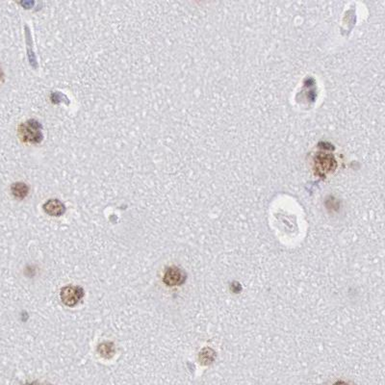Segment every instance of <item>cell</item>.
<instances>
[{"label": "cell", "instance_id": "1", "mask_svg": "<svg viewBox=\"0 0 385 385\" xmlns=\"http://www.w3.org/2000/svg\"><path fill=\"white\" fill-rule=\"evenodd\" d=\"M17 134L19 139L27 144H39L43 139L41 124L36 120H29L20 123Z\"/></svg>", "mask_w": 385, "mask_h": 385}, {"label": "cell", "instance_id": "2", "mask_svg": "<svg viewBox=\"0 0 385 385\" xmlns=\"http://www.w3.org/2000/svg\"><path fill=\"white\" fill-rule=\"evenodd\" d=\"M60 297L61 301L65 306L73 307L76 306L84 297V290L80 286L66 285L61 289Z\"/></svg>", "mask_w": 385, "mask_h": 385}, {"label": "cell", "instance_id": "3", "mask_svg": "<svg viewBox=\"0 0 385 385\" xmlns=\"http://www.w3.org/2000/svg\"><path fill=\"white\" fill-rule=\"evenodd\" d=\"M186 279V276L182 270L177 267H170L167 269L163 281L168 286L181 285Z\"/></svg>", "mask_w": 385, "mask_h": 385}, {"label": "cell", "instance_id": "4", "mask_svg": "<svg viewBox=\"0 0 385 385\" xmlns=\"http://www.w3.org/2000/svg\"><path fill=\"white\" fill-rule=\"evenodd\" d=\"M44 212L52 217H60L66 212L65 204L59 199H48L42 206Z\"/></svg>", "mask_w": 385, "mask_h": 385}, {"label": "cell", "instance_id": "5", "mask_svg": "<svg viewBox=\"0 0 385 385\" xmlns=\"http://www.w3.org/2000/svg\"><path fill=\"white\" fill-rule=\"evenodd\" d=\"M97 352L103 359H112L115 356V344L111 341L103 342L97 347Z\"/></svg>", "mask_w": 385, "mask_h": 385}, {"label": "cell", "instance_id": "6", "mask_svg": "<svg viewBox=\"0 0 385 385\" xmlns=\"http://www.w3.org/2000/svg\"><path fill=\"white\" fill-rule=\"evenodd\" d=\"M11 192L15 199L21 200L26 198L29 193V187L23 182H15L11 186Z\"/></svg>", "mask_w": 385, "mask_h": 385}, {"label": "cell", "instance_id": "7", "mask_svg": "<svg viewBox=\"0 0 385 385\" xmlns=\"http://www.w3.org/2000/svg\"><path fill=\"white\" fill-rule=\"evenodd\" d=\"M333 385H350L345 382H336Z\"/></svg>", "mask_w": 385, "mask_h": 385}, {"label": "cell", "instance_id": "8", "mask_svg": "<svg viewBox=\"0 0 385 385\" xmlns=\"http://www.w3.org/2000/svg\"><path fill=\"white\" fill-rule=\"evenodd\" d=\"M25 385H40L38 383H36V382H33V383H30V384H26Z\"/></svg>", "mask_w": 385, "mask_h": 385}, {"label": "cell", "instance_id": "9", "mask_svg": "<svg viewBox=\"0 0 385 385\" xmlns=\"http://www.w3.org/2000/svg\"><path fill=\"white\" fill-rule=\"evenodd\" d=\"M2 77H3V71H2V69L0 67V80L2 79Z\"/></svg>", "mask_w": 385, "mask_h": 385}]
</instances>
